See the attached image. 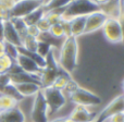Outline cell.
<instances>
[{"mask_svg": "<svg viewBox=\"0 0 124 122\" xmlns=\"http://www.w3.org/2000/svg\"><path fill=\"white\" fill-rule=\"evenodd\" d=\"M50 50H51V45H50V44L45 43V41H38L36 54L39 55L41 58L46 59V57L50 54Z\"/></svg>", "mask_w": 124, "mask_h": 122, "instance_id": "4316f807", "label": "cell"}, {"mask_svg": "<svg viewBox=\"0 0 124 122\" xmlns=\"http://www.w3.org/2000/svg\"><path fill=\"white\" fill-rule=\"evenodd\" d=\"M10 82L12 85H16V84H22V83H28V82H36V83H39V77L36 76V75L28 74V73H25L22 71V72H19V73H16V74H11Z\"/></svg>", "mask_w": 124, "mask_h": 122, "instance_id": "e0dca14e", "label": "cell"}, {"mask_svg": "<svg viewBox=\"0 0 124 122\" xmlns=\"http://www.w3.org/2000/svg\"><path fill=\"white\" fill-rule=\"evenodd\" d=\"M61 11L62 10H52V11H45V17L51 24H57L61 22Z\"/></svg>", "mask_w": 124, "mask_h": 122, "instance_id": "484cf974", "label": "cell"}, {"mask_svg": "<svg viewBox=\"0 0 124 122\" xmlns=\"http://www.w3.org/2000/svg\"><path fill=\"white\" fill-rule=\"evenodd\" d=\"M120 112H124V95L116 97L113 100L110 101L97 117L96 122H101L108 117L116 114H120Z\"/></svg>", "mask_w": 124, "mask_h": 122, "instance_id": "ba28073f", "label": "cell"}, {"mask_svg": "<svg viewBox=\"0 0 124 122\" xmlns=\"http://www.w3.org/2000/svg\"><path fill=\"white\" fill-rule=\"evenodd\" d=\"M116 20H118L119 25H120L121 33H122V43L124 44V11H123V9H122V11H121V13L119 14Z\"/></svg>", "mask_w": 124, "mask_h": 122, "instance_id": "836d02e7", "label": "cell"}, {"mask_svg": "<svg viewBox=\"0 0 124 122\" xmlns=\"http://www.w3.org/2000/svg\"><path fill=\"white\" fill-rule=\"evenodd\" d=\"M36 26H37V28H38L39 33H48V32H49V30H50L51 24H50L49 21H48V20L44 16V17H41L38 22H37Z\"/></svg>", "mask_w": 124, "mask_h": 122, "instance_id": "f1b7e54d", "label": "cell"}, {"mask_svg": "<svg viewBox=\"0 0 124 122\" xmlns=\"http://www.w3.org/2000/svg\"><path fill=\"white\" fill-rule=\"evenodd\" d=\"M16 89L17 94L23 97H34L41 90V85L36 82H28V83H22L13 85Z\"/></svg>", "mask_w": 124, "mask_h": 122, "instance_id": "5bb4252c", "label": "cell"}, {"mask_svg": "<svg viewBox=\"0 0 124 122\" xmlns=\"http://www.w3.org/2000/svg\"><path fill=\"white\" fill-rule=\"evenodd\" d=\"M69 117L75 122H96L97 119V116L92 114L88 108L77 105H74V108Z\"/></svg>", "mask_w": 124, "mask_h": 122, "instance_id": "8fae6325", "label": "cell"}, {"mask_svg": "<svg viewBox=\"0 0 124 122\" xmlns=\"http://www.w3.org/2000/svg\"><path fill=\"white\" fill-rule=\"evenodd\" d=\"M41 7L40 1L37 0H20L19 2L14 4L10 11L11 19L12 17H19V19H23L33 11L37 10L38 8Z\"/></svg>", "mask_w": 124, "mask_h": 122, "instance_id": "8992f818", "label": "cell"}, {"mask_svg": "<svg viewBox=\"0 0 124 122\" xmlns=\"http://www.w3.org/2000/svg\"><path fill=\"white\" fill-rule=\"evenodd\" d=\"M15 63L20 66V69H21L23 72L28 73V74H32V75H36V76L39 77L41 69L37 65L36 62L33 61L31 58L24 56V55L19 54L17 58L15 59Z\"/></svg>", "mask_w": 124, "mask_h": 122, "instance_id": "30bf717a", "label": "cell"}, {"mask_svg": "<svg viewBox=\"0 0 124 122\" xmlns=\"http://www.w3.org/2000/svg\"><path fill=\"white\" fill-rule=\"evenodd\" d=\"M0 3L11 11V9L14 7V4L16 3V2H15L14 0H0Z\"/></svg>", "mask_w": 124, "mask_h": 122, "instance_id": "e575fe53", "label": "cell"}, {"mask_svg": "<svg viewBox=\"0 0 124 122\" xmlns=\"http://www.w3.org/2000/svg\"><path fill=\"white\" fill-rule=\"evenodd\" d=\"M62 122H75V121L72 120L70 117H66V118H63V119H62Z\"/></svg>", "mask_w": 124, "mask_h": 122, "instance_id": "f35d334b", "label": "cell"}, {"mask_svg": "<svg viewBox=\"0 0 124 122\" xmlns=\"http://www.w3.org/2000/svg\"><path fill=\"white\" fill-rule=\"evenodd\" d=\"M99 10L94 0H74L61 11V22H70L76 16H86Z\"/></svg>", "mask_w": 124, "mask_h": 122, "instance_id": "7a4b0ae2", "label": "cell"}, {"mask_svg": "<svg viewBox=\"0 0 124 122\" xmlns=\"http://www.w3.org/2000/svg\"><path fill=\"white\" fill-rule=\"evenodd\" d=\"M11 19L10 10L0 3V21H8Z\"/></svg>", "mask_w": 124, "mask_h": 122, "instance_id": "4dcf8cb0", "label": "cell"}, {"mask_svg": "<svg viewBox=\"0 0 124 122\" xmlns=\"http://www.w3.org/2000/svg\"><path fill=\"white\" fill-rule=\"evenodd\" d=\"M71 80V77L69 76L68 73H65L64 71H62L60 69L59 71V74L57 75V77L54 79V83H52V87L56 88V89H59V90H63L64 87L66 86L68 82Z\"/></svg>", "mask_w": 124, "mask_h": 122, "instance_id": "ffe728a7", "label": "cell"}, {"mask_svg": "<svg viewBox=\"0 0 124 122\" xmlns=\"http://www.w3.org/2000/svg\"><path fill=\"white\" fill-rule=\"evenodd\" d=\"M38 35H39V31L36 25H30L26 27V36H31V37L37 38Z\"/></svg>", "mask_w": 124, "mask_h": 122, "instance_id": "1f68e13d", "label": "cell"}, {"mask_svg": "<svg viewBox=\"0 0 124 122\" xmlns=\"http://www.w3.org/2000/svg\"><path fill=\"white\" fill-rule=\"evenodd\" d=\"M3 41L8 44H12L16 47H21L22 45L21 37L15 31V28L13 27L10 20L3 21Z\"/></svg>", "mask_w": 124, "mask_h": 122, "instance_id": "4fadbf2b", "label": "cell"}, {"mask_svg": "<svg viewBox=\"0 0 124 122\" xmlns=\"http://www.w3.org/2000/svg\"><path fill=\"white\" fill-rule=\"evenodd\" d=\"M0 122H26V120L23 114L16 107L10 110L0 111Z\"/></svg>", "mask_w": 124, "mask_h": 122, "instance_id": "2e32d148", "label": "cell"}, {"mask_svg": "<svg viewBox=\"0 0 124 122\" xmlns=\"http://www.w3.org/2000/svg\"><path fill=\"white\" fill-rule=\"evenodd\" d=\"M50 34V36L54 38H65V33H64V27L62 25V23H57V24H52L50 26V30L48 32Z\"/></svg>", "mask_w": 124, "mask_h": 122, "instance_id": "cb8c5ba5", "label": "cell"}, {"mask_svg": "<svg viewBox=\"0 0 124 122\" xmlns=\"http://www.w3.org/2000/svg\"><path fill=\"white\" fill-rule=\"evenodd\" d=\"M11 23H12L13 27L15 28V31L17 32V34L20 35V37H21V41L23 37L26 36V24L24 23L23 19H19V17H12V19H10Z\"/></svg>", "mask_w": 124, "mask_h": 122, "instance_id": "603a6c76", "label": "cell"}, {"mask_svg": "<svg viewBox=\"0 0 124 122\" xmlns=\"http://www.w3.org/2000/svg\"><path fill=\"white\" fill-rule=\"evenodd\" d=\"M11 84L10 82V75L7 72L0 73V87H6L7 85Z\"/></svg>", "mask_w": 124, "mask_h": 122, "instance_id": "d6a6232c", "label": "cell"}, {"mask_svg": "<svg viewBox=\"0 0 124 122\" xmlns=\"http://www.w3.org/2000/svg\"><path fill=\"white\" fill-rule=\"evenodd\" d=\"M122 87H123V92H124V80H123V83H122Z\"/></svg>", "mask_w": 124, "mask_h": 122, "instance_id": "60d3db41", "label": "cell"}, {"mask_svg": "<svg viewBox=\"0 0 124 122\" xmlns=\"http://www.w3.org/2000/svg\"><path fill=\"white\" fill-rule=\"evenodd\" d=\"M70 25V34L72 37L77 38L78 36L85 34L86 16H76L69 22Z\"/></svg>", "mask_w": 124, "mask_h": 122, "instance_id": "9a60e30c", "label": "cell"}, {"mask_svg": "<svg viewBox=\"0 0 124 122\" xmlns=\"http://www.w3.org/2000/svg\"><path fill=\"white\" fill-rule=\"evenodd\" d=\"M103 36L106 37L109 43L111 44H120L122 43V33L119 25L118 20L116 19H107L103 23L102 27Z\"/></svg>", "mask_w": 124, "mask_h": 122, "instance_id": "52a82bcc", "label": "cell"}, {"mask_svg": "<svg viewBox=\"0 0 124 122\" xmlns=\"http://www.w3.org/2000/svg\"><path fill=\"white\" fill-rule=\"evenodd\" d=\"M44 16H45V9H44L43 7H40V8H38L37 10L30 13L28 15H26L25 17H23V21H24V23L26 24V26L36 25L37 22Z\"/></svg>", "mask_w": 124, "mask_h": 122, "instance_id": "ac0fdd59", "label": "cell"}, {"mask_svg": "<svg viewBox=\"0 0 124 122\" xmlns=\"http://www.w3.org/2000/svg\"><path fill=\"white\" fill-rule=\"evenodd\" d=\"M78 87H79V86L77 85L76 82H74L72 79H71L70 81L68 82L66 86L64 87V89L62 90V92H63V94L65 95V96H66V95H69V97H70V95H71V94H73V93H74Z\"/></svg>", "mask_w": 124, "mask_h": 122, "instance_id": "f546056e", "label": "cell"}, {"mask_svg": "<svg viewBox=\"0 0 124 122\" xmlns=\"http://www.w3.org/2000/svg\"><path fill=\"white\" fill-rule=\"evenodd\" d=\"M41 94H43L46 104H47L49 118L51 114L59 111V110L62 109L65 106L66 96L63 94L62 90L56 89L52 86H49V87L41 88Z\"/></svg>", "mask_w": 124, "mask_h": 122, "instance_id": "3957f363", "label": "cell"}, {"mask_svg": "<svg viewBox=\"0 0 124 122\" xmlns=\"http://www.w3.org/2000/svg\"><path fill=\"white\" fill-rule=\"evenodd\" d=\"M31 122H49L47 104L41 94V90L34 98V105L31 112Z\"/></svg>", "mask_w": 124, "mask_h": 122, "instance_id": "5b68a950", "label": "cell"}, {"mask_svg": "<svg viewBox=\"0 0 124 122\" xmlns=\"http://www.w3.org/2000/svg\"><path fill=\"white\" fill-rule=\"evenodd\" d=\"M73 1H74V0H51L44 9H45V11L63 10V9H65L70 3H72Z\"/></svg>", "mask_w": 124, "mask_h": 122, "instance_id": "44dd1931", "label": "cell"}, {"mask_svg": "<svg viewBox=\"0 0 124 122\" xmlns=\"http://www.w3.org/2000/svg\"><path fill=\"white\" fill-rule=\"evenodd\" d=\"M14 1H15V2H19V1H20V0H14Z\"/></svg>", "mask_w": 124, "mask_h": 122, "instance_id": "b9f144b4", "label": "cell"}, {"mask_svg": "<svg viewBox=\"0 0 124 122\" xmlns=\"http://www.w3.org/2000/svg\"><path fill=\"white\" fill-rule=\"evenodd\" d=\"M4 48H6V43L3 41H0V55L4 54Z\"/></svg>", "mask_w": 124, "mask_h": 122, "instance_id": "8d00e7d4", "label": "cell"}, {"mask_svg": "<svg viewBox=\"0 0 124 122\" xmlns=\"http://www.w3.org/2000/svg\"><path fill=\"white\" fill-rule=\"evenodd\" d=\"M37 46H38V41L35 37H31V36H25L22 38V45L21 47L23 49L27 50V51H32V52H36Z\"/></svg>", "mask_w": 124, "mask_h": 122, "instance_id": "7402d4cb", "label": "cell"}, {"mask_svg": "<svg viewBox=\"0 0 124 122\" xmlns=\"http://www.w3.org/2000/svg\"><path fill=\"white\" fill-rule=\"evenodd\" d=\"M37 1H40V0H37Z\"/></svg>", "mask_w": 124, "mask_h": 122, "instance_id": "7bdbcfd3", "label": "cell"}, {"mask_svg": "<svg viewBox=\"0 0 124 122\" xmlns=\"http://www.w3.org/2000/svg\"><path fill=\"white\" fill-rule=\"evenodd\" d=\"M0 41H3V21H0Z\"/></svg>", "mask_w": 124, "mask_h": 122, "instance_id": "d590c367", "label": "cell"}, {"mask_svg": "<svg viewBox=\"0 0 124 122\" xmlns=\"http://www.w3.org/2000/svg\"><path fill=\"white\" fill-rule=\"evenodd\" d=\"M4 54L8 55L11 59L15 61V59L19 56V47L12 45V44H8L6 43V48H4Z\"/></svg>", "mask_w": 124, "mask_h": 122, "instance_id": "83f0119b", "label": "cell"}, {"mask_svg": "<svg viewBox=\"0 0 124 122\" xmlns=\"http://www.w3.org/2000/svg\"><path fill=\"white\" fill-rule=\"evenodd\" d=\"M95 2H96L98 6H101V4H103V3H106L107 1H109V0H94Z\"/></svg>", "mask_w": 124, "mask_h": 122, "instance_id": "74e56055", "label": "cell"}, {"mask_svg": "<svg viewBox=\"0 0 124 122\" xmlns=\"http://www.w3.org/2000/svg\"><path fill=\"white\" fill-rule=\"evenodd\" d=\"M107 20V16L100 10L95 11L90 14L86 15V25H85V34L93 33L100 30L103 23Z\"/></svg>", "mask_w": 124, "mask_h": 122, "instance_id": "9c48e42d", "label": "cell"}, {"mask_svg": "<svg viewBox=\"0 0 124 122\" xmlns=\"http://www.w3.org/2000/svg\"><path fill=\"white\" fill-rule=\"evenodd\" d=\"M99 10L107 16V19H118L122 11V0H109L99 6Z\"/></svg>", "mask_w": 124, "mask_h": 122, "instance_id": "7c38bea8", "label": "cell"}, {"mask_svg": "<svg viewBox=\"0 0 124 122\" xmlns=\"http://www.w3.org/2000/svg\"><path fill=\"white\" fill-rule=\"evenodd\" d=\"M78 58V44L77 38L72 36L65 37L59 49L58 65L62 71L71 74L75 70Z\"/></svg>", "mask_w": 124, "mask_h": 122, "instance_id": "6da1fadb", "label": "cell"}, {"mask_svg": "<svg viewBox=\"0 0 124 122\" xmlns=\"http://www.w3.org/2000/svg\"><path fill=\"white\" fill-rule=\"evenodd\" d=\"M122 9H123V11H124V0H122Z\"/></svg>", "mask_w": 124, "mask_h": 122, "instance_id": "ab89813d", "label": "cell"}, {"mask_svg": "<svg viewBox=\"0 0 124 122\" xmlns=\"http://www.w3.org/2000/svg\"><path fill=\"white\" fill-rule=\"evenodd\" d=\"M70 99L74 105L83 106L86 108L97 106L101 103L100 97H98L96 94L82 87H78L73 94H71Z\"/></svg>", "mask_w": 124, "mask_h": 122, "instance_id": "277c9868", "label": "cell"}, {"mask_svg": "<svg viewBox=\"0 0 124 122\" xmlns=\"http://www.w3.org/2000/svg\"><path fill=\"white\" fill-rule=\"evenodd\" d=\"M14 62L15 61L13 59H11L8 55H6V54L0 55V71L2 73L8 72L11 69V66L14 64Z\"/></svg>", "mask_w": 124, "mask_h": 122, "instance_id": "d4e9b609", "label": "cell"}, {"mask_svg": "<svg viewBox=\"0 0 124 122\" xmlns=\"http://www.w3.org/2000/svg\"><path fill=\"white\" fill-rule=\"evenodd\" d=\"M17 99L6 94H0V111L10 110L17 107Z\"/></svg>", "mask_w": 124, "mask_h": 122, "instance_id": "d6986e66", "label": "cell"}]
</instances>
